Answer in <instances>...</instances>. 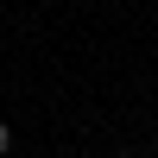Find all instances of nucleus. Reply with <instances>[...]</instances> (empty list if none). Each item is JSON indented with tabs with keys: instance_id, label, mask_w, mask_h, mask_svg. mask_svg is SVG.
Returning <instances> with one entry per match:
<instances>
[{
	"instance_id": "1",
	"label": "nucleus",
	"mask_w": 158,
	"mask_h": 158,
	"mask_svg": "<svg viewBox=\"0 0 158 158\" xmlns=\"http://www.w3.org/2000/svg\"><path fill=\"white\" fill-rule=\"evenodd\" d=\"M6 146H13V133H6V120H0V158H6Z\"/></svg>"
},
{
	"instance_id": "2",
	"label": "nucleus",
	"mask_w": 158,
	"mask_h": 158,
	"mask_svg": "<svg viewBox=\"0 0 158 158\" xmlns=\"http://www.w3.org/2000/svg\"><path fill=\"white\" fill-rule=\"evenodd\" d=\"M120 158H139V152H120Z\"/></svg>"
}]
</instances>
